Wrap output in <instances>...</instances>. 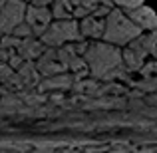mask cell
I'll return each instance as SVG.
<instances>
[{"instance_id":"cell-1","label":"cell","mask_w":157,"mask_h":153,"mask_svg":"<svg viewBox=\"0 0 157 153\" xmlns=\"http://www.w3.org/2000/svg\"><path fill=\"white\" fill-rule=\"evenodd\" d=\"M86 68H90L94 78L100 80H119L125 78V66H123L121 50L107 42H92L86 46L84 52Z\"/></svg>"},{"instance_id":"cell-2","label":"cell","mask_w":157,"mask_h":153,"mask_svg":"<svg viewBox=\"0 0 157 153\" xmlns=\"http://www.w3.org/2000/svg\"><path fill=\"white\" fill-rule=\"evenodd\" d=\"M141 36V28L133 24V20L119 8H111V12L105 16L104 40L111 46H127L135 38Z\"/></svg>"},{"instance_id":"cell-3","label":"cell","mask_w":157,"mask_h":153,"mask_svg":"<svg viewBox=\"0 0 157 153\" xmlns=\"http://www.w3.org/2000/svg\"><path fill=\"white\" fill-rule=\"evenodd\" d=\"M82 40L80 34V22L76 18L68 20H54L48 26V30L42 34L40 42L44 46H66V44H76Z\"/></svg>"},{"instance_id":"cell-4","label":"cell","mask_w":157,"mask_h":153,"mask_svg":"<svg viewBox=\"0 0 157 153\" xmlns=\"http://www.w3.org/2000/svg\"><path fill=\"white\" fill-rule=\"evenodd\" d=\"M26 16V2L24 0H6L4 8L0 10V34L12 32Z\"/></svg>"},{"instance_id":"cell-5","label":"cell","mask_w":157,"mask_h":153,"mask_svg":"<svg viewBox=\"0 0 157 153\" xmlns=\"http://www.w3.org/2000/svg\"><path fill=\"white\" fill-rule=\"evenodd\" d=\"M24 22L32 28V34L34 36H42L44 32L48 30V26L54 22L52 18V12L50 8H44V6H26V16H24Z\"/></svg>"},{"instance_id":"cell-6","label":"cell","mask_w":157,"mask_h":153,"mask_svg":"<svg viewBox=\"0 0 157 153\" xmlns=\"http://www.w3.org/2000/svg\"><path fill=\"white\" fill-rule=\"evenodd\" d=\"M147 56H149V54L145 52V48L141 46V42H139L137 38L131 44H127V48L121 52L123 66H125V70H129V72H139V70L143 68V64H145Z\"/></svg>"},{"instance_id":"cell-7","label":"cell","mask_w":157,"mask_h":153,"mask_svg":"<svg viewBox=\"0 0 157 153\" xmlns=\"http://www.w3.org/2000/svg\"><path fill=\"white\" fill-rule=\"evenodd\" d=\"M127 16L133 20V24L137 28H141V32L143 30H149V32L157 30V12H153L149 6H145V4L135 8V10H129Z\"/></svg>"},{"instance_id":"cell-8","label":"cell","mask_w":157,"mask_h":153,"mask_svg":"<svg viewBox=\"0 0 157 153\" xmlns=\"http://www.w3.org/2000/svg\"><path fill=\"white\" fill-rule=\"evenodd\" d=\"M104 28H105V18H96V16H86L80 20V34L82 38H104Z\"/></svg>"},{"instance_id":"cell-9","label":"cell","mask_w":157,"mask_h":153,"mask_svg":"<svg viewBox=\"0 0 157 153\" xmlns=\"http://www.w3.org/2000/svg\"><path fill=\"white\" fill-rule=\"evenodd\" d=\"M74 8L76 4L72 0H56L52 4L50 12H52V18L56 20H68V18H74Z\"/></svg>"},{"instance_id":"cell-10","label":"cell","mask_w":157,"mask_h":153,"mask_svg":"<svg viewBox=\"0 0 157 153\" xmlns=\"http://www.w3.org/2000/svg\"><path fill=\"white\" fill-rule=\"evenodd\" d=\"M18 46H20V54H24V56L30 58V60L32 58H40L46 52L44 50L46 46H44L42 42H34V40H30V38H26L24 42H18Z\"/></svg>"},{"instance_id":"cell-11","label":"cell","mask_w":157,"mask_h":153,"mask_svg":"<svg viewBox=\"0 0 157 153\" xmlns=\"http://www.w3.org/2000/svg\"><path fill=\"white\" fill-rule=\"evenodd\" d=\"M72 76H66L64 72L58 74V76H50L46 82H44V88L46 90H64V88H70L72 86Z\"/></svg>"},{"instance_id":"cell-12","label":"cell","mask_w":157,"mask_h":153,"mask_svg":"<svg viewBox=\"0 0 157 153\" xmlns=\"http://www.w3.org/2000/svg\"><path fill=\"white\" fill-rule=\"evenodd\" d=\"M111 2H113L119 10H125V12L135 10V8L143 6V0H111Z\"/></svg>"},{"instance_id":"cell-13","label":"cell","mask_w":157,"mask_h":153,"mask_svg":"<svg viewBox=\"0 0 157 153\" xmlns=\"http://www.w3.org/2000/svg\"><path fill=\"white\" fill-rule=\"evenodd\" d=\"M80 4L90 12V14H92V10H96L98 6H113V2H111V0H82Z\"/></svg>"},{"instance_id":"cell-14","label":"cell","mask_w":157,"mask_h":153,"mask_svg":"<svg viewBox=\"0 0 157 153\" xmlns=\"http://www.w3.org/2000/svg\"><path fill=\"white\" fill-rule=\"evenodd\" d=\"M12 34H14L18 40H20V38H24V40H26V38H30V36H32V28L28 26L26 22H20L18 26H16L14 30H12Z\"/></svg>"},{"instance_id":"cell-15","label":"cell","mask_w":157,"mask_h":153,"mask_svg":"<svg viewBox=\"0 0 157 153\" xmlns=\"http://www.w3.org/2000/svg\"><path fill=\"white\" fill-rule=\"evenodd\" d=\"M135 86L139 90H143V92H157V78H143Z\"/></svg>"},{"instance_id":"cell-16","label":"cell","mask_w":157,"mask_h":153,"mask_svg":"<svg viewBox=\"0 0 157 153\" xmlns=\"http://www.w3.org/2000/svg\"><path fill=\"white\" fill-rule=\"evenodd\" d=\"M139 72H141L143 78H157V60L143 64V68L139 70Z\"/></svg>"},{"instance_id":"cell-17","label":"cell","mask_w":157,"mask_h":153,"mask_svg":"<svg viewBox=\"0 0 157 153\" xmlns=\"http://www.w3.org/2000/svg\"><path fill=\"white\" fill-rule=\"evenodd\" d=\"M54 2H56V0H32L34 6H44V8H50Z\"/></svg>"},{"instance_id":"cell-18","label":"cell","mask_w":157,"mask_h":153,"mask_svg":"<svg viewBox=\"0 0 157 153\" xmlns=\"http://www.w3.org/2000/svg\"><path fill=\"white\" fill-rule=\"evenodd\" d=\"M4 4H6V0H0V10L4 8Z\"/></svg>"},{"instance_id":"cell-19","label":"cell","mask_w":157,"mask_h":153,"mask_svg":"<svg viewBox=\"0 0 157 153\" xmlns=\"http://www.w3.org/2000/svg\"><path fill=\"white\" fill-rule=\"evenodd\" d=\"M72 2H74V4H76V6H78V4H80V2H82V0H72Z\"/></svg>"},{"instance_id":"cell-20","label":"cell","mask_w":157,"mask_h":153,"mask_svg":"<svg viewBox=\"0 0 157 153\" xmlns=\"http://www.w3.org/2000/svg\"><path fill=\"white\" fill-rule=\"evenodd\" d=\"M24 2H26V0H24Z\"/></svg>"}]
</instances>
